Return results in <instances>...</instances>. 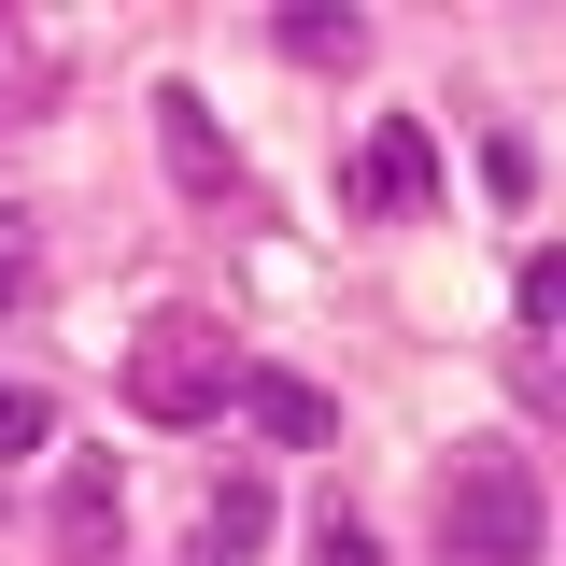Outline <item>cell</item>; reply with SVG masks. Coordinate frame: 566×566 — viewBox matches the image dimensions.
<instances>
[{
  "instance_id": "obj_1",
  "label": "cell",
  "mask_w": 566,
  "mask_h": 566,
  "mask_svg": "<svg viewBox=\"0 0 566 566\" xmlns=\"http://www.w3.org/2000/svg\"><path fill=\"white\" fill-rule=\"evenodd\" d=\"M424 524H439V566H538V538H553L538 453H524V439H453Z\"/></svg>"
},
{
  "instance_id": "obj_2",
  "label": "cell",
  "mask_w": 566,
  "mask_h": 566,
  "mask_svg": "<svg viewBox=\"0 0 566 566\" xmlns=\"http://www.w3.org/2000/svg\"><path fill=\"white\" fill-rule=\"evenodd\" d=\"M227 368H241V354H227L212 312H156V326L128 340V411L142 424H212L227 411Z\"/></svg>"
},
{
  "instance_id": "obj_3",
  "label": "cell",
  "mask_w": 566,
  "mask_h": 566,
  "mask_svg": "<svg viewBox=\"0 0 566 566\" xmlns=\"http://www.w3.org/2000/svg\"><path fill=\"white\" fill-rule=\"evenodd\" d=\"M424 199H439V142H424V114H382V128L340 156V212L382 227V212H424Z\"/></svg>"
},
{
  "instance_id": "obj_4",
  "label": "cell",
  "mask_w": 566,
  "mask_h": 566,
  "mask_svg": "<svg viewBox=\"0 0 566 566\" xmlns=\"http://www.w3.org/2000/svg\"><path fill=\"white\" fill-rule=\"evenodd\" d=\"M156 156H170L185 199H241V156H227V128H212L199 85H156Z\"/></svg>"
},
{
  "instance_id": "obj_5",
  "label": "cell",
  "mask_w": 566,
  "mask_h": 566,
  "mask_svg": "<svg viewBox=\"0 0 566 566\" xmlns=\"http://www.w3.org/2000/svg\"><path fill=\"white\" fill-rule=\"evenodd\" d=\"M227 411L255 424V439H283V453H326V439H340V411H326V397H312L297 368H255V354L227 368Z\"/></svg>"
},
{
  "instance_id": "obj_6",
  "label": "cell",
  "mask_w": 566,
  "mask_h": 566,
  "mask_svg": "<svg viewBox=\"0 0 566 566\" xmlns=\"http://www.w3.org/2000/svg\"><path fill=\"white\" fill-rule=\"evenodd\" d=\"M270 553V482L255 468H227V482L199 495V538H185V566H255Z\"/></svg>"
},
{
  "instance_id": "obj_7",
  "label": "cell",
  "mask_w": 566,
  "mask_h": 566,
  "mask_svg": "<svg viewBox=\"0 0 566 566\" xmlns=\"http://www.w3.org/2000/svg\"><path fill=\"white\" fill-rule=\"evenodd\" d=\"M114 538H128V482L85 453V468L57 482V566H114Z\"/></svg>"
},
{
  "instance_id": "obj_8",
  "label": "cell",
  "mask_w": 566,
  "mask_h": 566,
  "mask_svg": "<svg viewBox=\"0 0 566 566\" xmlns=\"http://www.w3.org/2000/svg\"><path fill=\"white\" fill-rule=\"evenodd\" d=\"M270 43H283L297 71H354V57H368V14H326V0H297V14H270Z\"/></svg>"
},
{
  "instance_id": "obj_9",
  "label": "cell",
  "mask_w": 566,
  "mask_h": 566,
  "mask_svg": "<svg viewBox=\"0 0 566 566\" xmlns=\"http://www.w3.org/2000/svg\"><path fill=\"white\" fill-rule=\"evenodd\" d=\"M482 185L524 212V199H538V142H524V128H482Z\"/></svg>"
},
{
  "instance_id": "obj_10",
  "label": "cell",
  "mask_w": 566,
  "mask_h": 566,
  "mask_svg": "<svg viewBox=\"0 0 566 566\" xmlns=\"http://www.w3.org/2000/svg\"><path fill=\"white\" fill-rule=\"evenodd\" d=\"M29 283H43V241H29V212L0 199V312H29Z\"/></svg>"
},
{
  "instance_id": "obj_11",
  "label": "cell",
  "mask_w": 566,
  "mask_h": 566,
  "mask_svg": "<svg viewBox=\"0 0 566 566\" xmlns=\"http://www.w3.org/2000/svg\"><path fill=\"white\" fill-rule=\"evenodd\" d=\"M312 566H382V538H368V524H354L340 495H326V510H312Z\"/></svg>"
},
{
  "instance_id": "obj_12",
  "label": "cell",
  "mask_w": 566,
  "mask_h": 566,
  "mask_svg": "<svg viewBox=\"0 0 566 566\" xmlns=\"http://www.w3.org/2000/svg\"><path fill=\"white\" fill-rule=\"evenodd\" d=\"M57 411H43V382H0V453H43Z\"/></svg>"
},
{
  "instance_id": "obj_13",
  "label": "cell",
  "mask_w": 566,
  "mask_h": 566,
  "mask_svg": "<svg viewBox=\"0 0 566 566\" xmlns=\"http://www.w3.org/2000/svg\"><path fill=\"white\" fill-rule=\"evenodd\" d=\"M510 297H524V326H553V312H566V255H524V283H510Z\"/></svg>"
}]
</instances>
